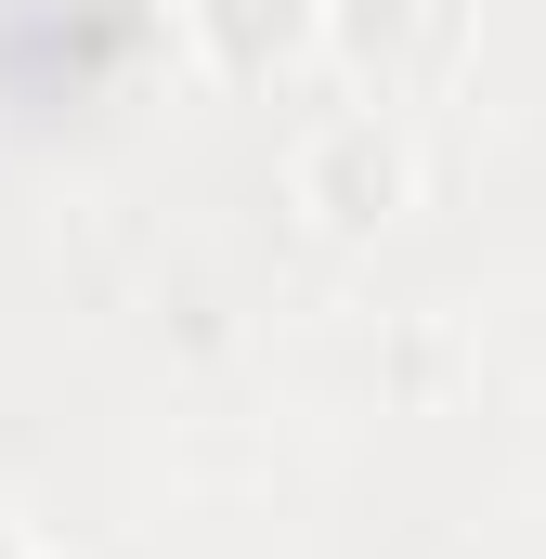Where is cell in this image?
<instances>
[{"label": "cell", "instance_id": "obj_1", "mask_svg": "<svg viewBox=\"0 0 546 559\" xmlns=\"http://www.w3.org/2000/svg\"><path fill=\"white\" fill-rule=\"evenodd\" d=\"M286 209H312V235H378L416 209V143L391 105H339L312 118L299 156H286Z\"/></svg>", "mask_w": 546, "mask_h": 559}, {"label": "cell", "instance_id": "obj_2", "mask_svg": "<svg viewBox=\"0 0 546 559\" xmlns=\"http://www.w3.org/2000/svg\"><path fill=\"white\" fill-rule=\"evenodd\" d=\"M169 13H182L195 66H209V79H235V92H273L286 66H312V52H325V0H169Z\"/></svg>", "mask_w": 546, "mask_h": 559}, {"label": "cell", "instance_id": "obj_3", "mask_svg": "<svg viewBox=\"0 0 546 559\" xmlns=\"http://www.w3.org/2000/svg\"><path fill=\"white\" fill-rule=\"evenodd\" d=\"M0 559H39V547H26V534H13V521H0Z\"/></svg>", "mask_w": 546, "mask_h": 559}]
</instances>
